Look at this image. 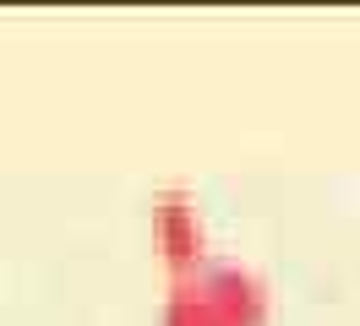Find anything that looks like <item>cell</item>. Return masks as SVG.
<instances>
[{"instance_id": "6da1fadb", "label": "cell", "mask_w": 360, "mask_h": 326, "mask_svg": "<svg viewBox=\"0 0 360 326\" xmlns=\"http://www.w3.org/2000/svg\"><path fill=\"white\" fill-rule=\"evenodd\" d=\"M191 283L202 288V299L213 304L229 326H268L273 288L257 266H246V261H207Z\"/></svg>"}, {"instance_id": "7a4b0ae2", "label": "cell", "mask_w": 360, "mask_h": 326, "mask_svg": "<svg viewBox=\"0 0 360 326\" xmlns=\"http://www.w3.org/2000/svg\"><path fill=\"white\" fill-rule=\"evenodd\" d=\"M153 239L180 278H197L207 266V229H202V212H197V196L180 191V185L158 191L153 196Z\"/></svg>"}, {"instance_id": "3957f363", "label": "cell", "mask_w": 360, "mask_h": 326, "mask_svg": "<svg viewBox=\"0 0 360 326\" xmlns=\"http://www.w3.org/2000/svg\"><path fill=\"white\" fill-rule=\"evenodd\" d=\"M164 326H229V321L202 299V288L191 278H175V288L164 294Z\"/></svg>"}]
</instances>
